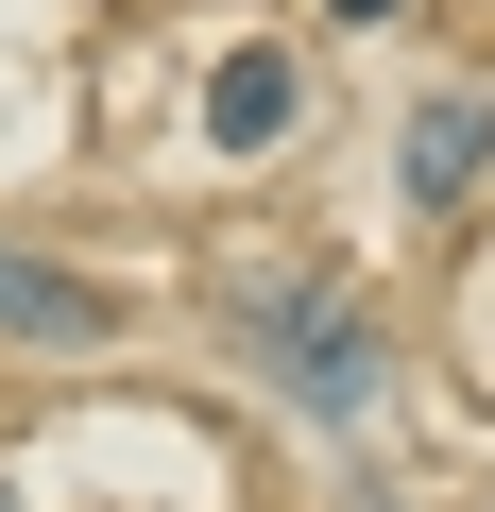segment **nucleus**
I'll list each match as a JSON object with an SVG mask.
<instances>
[{
  "instance_id": "f257e3e1",
  "label": "nucleus",
  "mask_w": 495,
  "mask_h": 512,
  "mask_svg": "<svg viewBox=\"0 0 495 512\" xmlns=\"http://www.w3.org/2000/svg\"><path fill=\"white\" fill-rule=\"evenodd\" d=\"M257 342H274L291 410H325V427H359V410H376V325H359L325 274H274V291H257Z\"/></svg>"
},
{
  "instance_id": "f03ea898",
  "label": "nucleus",
  "mask_w": 495,
  "mask_h": 512,
  "mask_svg": "<svg viewBox=\"0 0 495 512\" xmlns=\"http://www.w3.org/2000/svg\"><path fill=\"white\" fill-rule=\"evenodd\" d=\"M291 120H308V69H291V52H222V69H205V137H222V154H274Z\"/></svg>"
},
{
  "instance_id": "7ed1b4c3",
  "label": "nucleus",
  "mask_w": 495,
  "mask_h": 512,
  "mask_svg": "<svg viewBox=\"0 0 495 512\" xmlns=\"http://www.w3.org/2000/svg\"><path fill=\"white\" fill-rule=\"evenodd\" d=\"M478 154H495V103H478V86H444V103L410 120V154H393V188H410V205H461V188H478Z\"/></svg>"
},
{
  "instance_id": "20e7f679",
  "label": "nucleus",
  "mask_w": 495,
  "mask_h": 512,
  "mask_svg": "<svg viewBox=\"0 0 495 512\" xmlns=\"http://www.w3.org/2000/svg\"><path fill=\"white\" fill-rule=\"evenodd\" d=\"M0 325H18V342H103V291H86V274H52V256H18V239H0Z\"/></svg>"
},
{
  "instance_id": "39448f33",
  "label": "nucleus",
  "mask_w": 495,
  "mask_h": 512,
  "mask_svg": "<svg viewBox=\"0 0 495 512\" xmlns=\"http://www.w3.org/2000/svg\"><path fill=\"white\" fill-rule=\"evenodd\" d=\"M325 18H393V0H325Z\"/></svg>"
}]
</instances>
